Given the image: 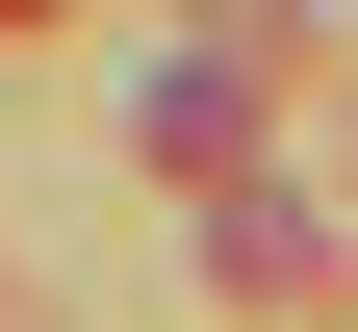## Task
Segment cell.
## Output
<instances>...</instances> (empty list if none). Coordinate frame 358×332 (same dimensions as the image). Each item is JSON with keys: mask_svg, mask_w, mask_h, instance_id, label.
Masks as SVG:
<instances>
[{"mask_svg": "<svg viewBox=\"0 0 358 332\" xmlns=\"http://www.w3.org/2000/svg\"><path fill=\"white\" fill-rule=\"evenodd\" d=\"M0 26H52V0H0Z\"/></svg>", "mask_w": 358, "mask_h": 332, "instance_id": "1", "label": "cell"}]
</instances>
